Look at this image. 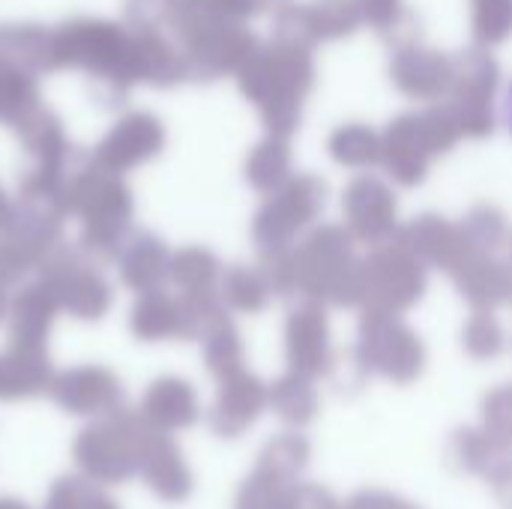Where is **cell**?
<instances>
[{
  "label": "cell",
  "mask_w": 512,
  "mask_h": 509,
  "mask_svg": "<svg viewBox=\"0 0 512 509\" xmlns=\"http://www.w3.org/2000/svg\"><path fill=\"white\" fill-rule=\"evenodd\" d=\"M291 282L294 291L309 297V303L357 306L363 300V285L351 234L339 225L312 231L297 249H291Z\"/></svg>",
  "instance_id": "6da1fadb"
},
{
  "label": "cell",
  "mask_w": 512,
  "mask_h": 509,
  "mask_svg": "<svg viewBox=\"0 0 512 509\" xmlns=\"http://www.w3.org/2000/svg\"><path fill=\"white\" fill-rule=\"evenodd\" d=\"M153 426L132 411H114L75 438V462L90 483H123L138 474L141 441Z\"/></svg>",
  "instance_id": "7a4b0ae2"
},
{
  "label": "cell",
  "mask_w": 512,
  "mask_h": 509,
  "mask_svg": "<svg viewBox=\"0 0 512 509\" xmlns=\"http://www.w3.org/2000/svg\"><path fill=\"white\" fill-rule=\"evenodd\" d=\"M363 309L399 318L426 291V267L405 252L396 240L375 246V252L360 261Z\"/></svg>",
  "instance_id": "3957f363"
},
{
  "label": "cell",
  "mask_w": 512,
  "mask_h": 509,
  "mask_svg": "<svg viewBox=\"0 0 512 509\" xmlns=\"http://www.w3.org/2000/svg\"><path fill=\"white\" fill-rule=\"evenodd\" d=\"M357 360L396 384H411L420 378L426 363V348L411 327H405L393 315L363 312L360 321V345Z\"/></svg>",
  "instance_id": "277c9868"
},
{
  "label": "cell",
  "mask_w": 512,
  "mask_h": 509,
  "mask_svg": "<svg viewBox=\"0 0 512 509\" xmlns=\"http://www.w3.org/2000/svg\"><path fill=\"white\" fill-rule=\"evenodd\" d=\"M60 216L57 210L36 204L0 228V288L15 285L24 273L45 264V258L60 246Z\"/></svg>",
  "instance_id": "5b68a950"
},
{
  "label": "cell",
  "mask_w": 512,
  "mask_h": 509,
  "mask_svg": "<svg viewBox=\"0 0 512 509\" xmlns=\"http://www.w3.org/2000/svg\"><path fill=\"white\" fill-rule=\"evenodd\" d=\"M39 282L48 288L57 309H63L81 321L102 318L114 303L111 285L93 267H87L72 249L57 246L39 267Z\"/></svg>",
  "instance_id": "8992f818"
},
{
  "label": "cell",
  "mask_w": 512,
  "mask_h": 509,
  "mask_svg": "<svg viewBox=\"0 0 512 509\" xmlns=\"http://www.w3.org/2000/svg\"><path fill=\"white\" fill-rule=\"evenodd\" d=\"M324 201H327L324 186L318 180H309V177L297 180L285 192H279L258 213V219L252 225V237H255L261 255H273V252L291 249V243L300 234V228L309 225L321 213Z\"/></svg>",
  "instance_id": "52a82bcc"
},
{
  "label": "cell",
  "mask_w": 512,
  "mask_h": 509,
  "mask_svg": "<svg viewBox=\"0 0 512 509\" xmlns=\"http://www.w3.org/2000/svg\"><path fill=\"white\" fill-rule=\"evenodd\" d=\"M48 390H51V399L63 411L81 414V417L114 414V411H120V402H123V387H120L117 375L102 366L66 369L51 378Z\"/></svg>",
  "instance_id": "ba28073f"
},
{
  "label": "cell",
  "mask_w": 512,
  "mask_h": 509,
  "mask_svg": "<svg viewBox=\"0 0 512 509\" xmlns=\"http://www.w3.org/2000/svg\"><path fill=\"white\" fill-rule=\"evenodd\" d=\"M285 351L294 375L318 378L330 372L333 354H330V324L321 303H306L291 312L285 327Z\"/></svg>",
  "instance_id": "9c48e42d"
},
{
  "label": "cell",
  "mask_w": 512,
  "mask_h": 509,
  "mask_svg": "<svg viewBox=\"0 0 512 509\" xmlns=\"http://www.w3.org/2000/svg\"><path fill=\"white\" fill-rule=\"evenodd\" d=\"M264 405H267V387L255 375L240 369L219 381V396L207 414V423L219 438H237L258 420Z\"/></svg>",
  "instance_id": "30bf717a"
},
{
  "label": "cell",
  "mask_w": 512,
  "mask_h": 509,
  "mask_svg": "<svg viewBox=\"0 0 512 509\" xmlns=\"http://www.w3.org/2000/svg\"><path fill=\"white\" fill-rule=\"evenodd\" d=\"M405 252H411L423 267H438L453 273V267L471 249L462 228L444 222L441 216H420L396 231L393 237Z\"/></svg>",
  "instance_id": "8fae6325"
},
{
  "label": "cell",
  "mask_w": 512,
  "mask_h": 509,
  "mask_svg": "<svg viewBox=\"0 0 512 509\" xmlns=\"http://www.w3.org/2000/svg\"><path fill=\"white\" fill-rule=\"evenodd\" d=\"M348 234L369 246H384L396 237V198L375 180H360L345 195Z\"/></svg>",
  "instance_id": "7c38bea8"
},
{
  "label": "cell",
  "mask_w": 512,
  "mask_h": 509,
  "mask_svg": "<svg viewBox=\"0 0 512 509\" xmlns=\"http://www.w3.org/2000/svg\"><path fill=\"white\" fill-rule=\"evenodd\" d=\"M138 474L147 480L150 492H156V498L168 504H180L192 492V474L183 462V453L159 429H150L141 441Z\"/></svg>",
  "instance_id": "4fadbf2b"
},
{
  "label": "cell",
  "mask_w": 512,
  "mask_h": 509,
  "mask_svg": "<svg viewBox=\"0 0 512 509\" xmlns=\"http://www.w3.org/2000/svg\"><path fill=\"white\" fill-rule=\"evenodd\" d=\"M468 303H474L480 312H489L501 303H507L512 291L510 264L504 258H495L480 249H468L465 258L450 273Z\"/></svg>",
  "instance_id": "5bb4252c"
},
{
  "label": "cell",
  "mask_w": 512,
  "mask_h": 509,
  "mask_svg": "<svg viewBox=\"0 0 512 509\" xmlns=\"http://www.w3.org/2000/svg\"><path fill=\"white\" fill-rule=\"evenodd\" d=\"M57 303L42 282L21 288L9 306V345L15 348H45Z\"/></svg>",
  "instance_id": "9a60e30c"
},
{
  "label": "cell",
  "mask_w": 512,
  "mask_h": 509,
  "mask_svg": "<svg viewBox=\"0 0 512 509\" xmlns=\"http://www.w3.org/2000/svg\"><path fill=\"white\" fill-rule=\"evenodd\" d=\"M141 417L159 432L186 429L198 420V396L183 378H159L144 396Z\"/></svg>",
  "instance_id": "2e32d148"
},
{
  "label": "cell",
  "mask_w": 512,
  "mask_h": 509,
  "mask_svg": "<svg viewBox=\"0 0 512 509\" xmlns=\"http://www.w3.org/2000/svg\"><path fill=\"white\" fill-rule=\"evenodd\" d=\"M54 372L45 348H15L9 345L0 354V402H15L39 396L48 390Z\"/></svg>",
  "instance_id": "e0dca14e"
},
{
  "label": "cell",
  "mask_w": 512,
  "mask_h": 509,
  "mask_svg": "<svg viewBox=\"0 0 512 509\" xmlns=\"http://www.w3.org/2000/svg\"><path fill=\"white\" fill-rule=\"evenodd\" d=\"M168 264H171L168 246L147 231L132 234L120 252V276L132 291H141V294L159 291V285L168 276Z\"/></svg>",
  "instance_id": "ac0fdd59"
},
{
  "label": "cell",
  "mask_w": 512,
  "mask_h": 509,
  "mask_svg": "<svg viewBox=\"0 0 512 509\" xmlns=\"http://www.w3.org/2000/svg\"><path fill=\"white\" fill-rule=\"evenodd\" d=\"M129 327H132V333H135L141 342H159V339L177 336V330H180V309H177V300L168 297L162 288H159V291L141 294V300H138L135 309H132Z\"/></svg>",
  "instance_id": "d6986e66"
},
{
  "label": "cell",
  "mask_w": 512,
  "mask_h": 509,
  "mask_svg": "<svg viewBox=\"0 0 512 509\" xmlns=\"http://www.w3.org/2000/svg\"><path fill=\"white\" fill-rule=\"evenodd\" d=\"M309 465V444L300 435H279L273 438L255 465V474L279 483V486H294V480L303 474V468Z\"/></svg>",
  "instance_id": "ffe728a7"
},
{
  "label": "cell",
  "mask_w": 512,
  "mask_h": 509,
  "mask_svg": "<svg viewBox=\"0 0 512 509\" xmlns=\"http://www.w3.org/2000/svg\"><path fill=\"white\" fill-rule=\"evenodd\" d=\"M273 414L288 426H306L318 414V393L309 378L288 372L267 390Z\"/></svg>",
  "instance_id": "44dd1931"
},
{
  "label": "cell",
  "mask_w": 512,
  "mask_h": 509,
  "mask_svg": "<svg viewBox=\"0 0 512 509\" xmlns=\"http://www.w3.org/2000/svg\"><path fill=\"white\" fill-rule=\"evenodd\" d=\"M450 456L462 471L486 474L489 480H495V462L507 465V447L495 444L486 432H477V429L456 432L450 441Z\"/></svg>",
  "instance_id": "7402d4cb"
},
{
  "label": "cell",
  "mask_w": 512,
  "mask_h": 509,
  "mask_svg": "<svg viewBox=\"0 0 512 509\" xmlns=\"http://www.w3.org/2000/svg\"><path fill=\"white\" fill-rule=\"evenodd\" d=\"M168 276L180 285L183 294L213 291L219 279V261L213 258V252L201 246H186L177 255H171Z\"/></svg>",
  "instance_id": "603a6c76"
},
{
  "label": "cell",
  "mask_w": 512,
  "mask_h": 509,
  "mask_svg": "<svg viewBox=\"0 0 512 509\" xmlns=\"http://www.w3.org/2000/svg\"><path fill=\"white\" fill-rule=\"evenodd\" d=\"M267 285L258 270L249 267H228L222 276V291L219 300L222 306H231L237 312H261L267 306Z\"/></svg>",
  "instance_id": "cb8c5ba5"
},
{
  "label": "cell",
  "mask_w": 512,
  "mask_h": 509,
  "mask_svg": "<svg viewBox=\"0 0 512 509\" xmlns=\"http://www.w3.org/2000/svg\"><path fill=\"white\" fill-rule=\"evenodd\" d=\"M204 363L219 381L243 369V342L231 321L219 324L213 333L204 336Z\"/></svg>",
  "instance_id": "d4e9b609"
},
{
  "label": "cell",
  "mask_w": 512,
  "mask_h": 509,
  "mask_svg": "<svg viewBox=\"0 0 512 509\" xmlns=\"http://www.w3.org/2000/svg\"><path fill=\"white\" fill-rule=\"evenodd\" d=\"M45 509H117V504L105 498L87 477H63L54 483Z\"/></svg>",
  "instance_id": "484cf974"
},
{
  "label": "cell",
  "mask_w": 512,
  "mask_h": 509,
  "mask_svg": "<svg viewBox=\"0 0 512 509\" xmlns=\"http://www.w3.org/2000/svg\"><path fill=\"white\" fill-rule=\"evenodd\" d=\"M462 234L468 240L471 249H480V252H504L507 249V240H510V231L504 225V219L492 210H477L468 216V222L462 225Z\"/></svg>",
  "instance_id": "4316f807"
},
{
  "label": "cell",
  "mask_w": 512,
  "mask_h": 509,
  "mask_svg": "<svg viewBox=\"0 0 512 509\" xmlns=\"http://www.w3.org/2000/svg\"><path fill=\"white\" fill-rule=\"evenodd\" d=\"M465 348L477 360L498 357L504 351V330L489 312H477L465 327Z\"/></svg>",
  "instance_id": "83f0119b"
},
{
  "label": "cell",
  "mask_w": 512,
  "mask_h": 509,
  "mask_svg": "<svg viewBox=\"0 0 512 509\" xmlns=\"http://www.w3.org/2000/svg\"><path fill=\"white\" fill-rule=\"evenodd\" d=\"M153 153V135L138 129V132H120L108 147H105V162L114 165V168H123V165H132L144 156Z\"/></svg>",
  "instance_id": "f1b7e54d"
},
{
  "label": "cell",
  "mask_w": 512,
  "mask_h": 509,
  "mask_svg": "<svg viewBox=\"0 0 512 509\" xmlns=\"http://www.w3.org/2000/svg\"><path fill=\"white\" fill-rule=\"evenodd\" d=\"M282 495H285V486L252 471V477L243 483L237 495V509H282Z\"/></svg>",
  "instance_id": "f546056e"
},
{
  "label": "cell",
  "mask_w": 512,
  "mask_h": 509,
  "mask_svg": "<svg viewBox=\"0 0 512 509\" xmlns=\"http://www.w3.org/2000/svg\"><path fill=\"white\" fill-rule=\"evenodd\" d=\"M486 435L507 447L510 444V390L501 387L486 399Z\"/></svg>",
  "instance_id": "4dcf8cb0"
},
{
  "label": "cell",
  "mask_w": 512,
  "mask_h": 509,
  "mask_svg": "<svg viewBox=\"0 0 512 509\" xmlns=\"http://www.w3.org/2000/svg\"><path fill=\"white\" fill-rule=\"evenodd\" d=\"M282 509H339L336 498L315 483H294L282 495Z\"/></svg>",
  "instance_id": "1f68e13d"
},
{
  "label": "cell",
  "mask_w": 512,
  "mask_h": 509,
  "mask_svg": "<svg viewBox=\"0 0 512 509\" xmlns=\"http://www.w3.org/2000/svg\"><path fill=\"white\" fill-rule=\"evenodd\" d=\"M249 177L258 189H273L282 177H285V156L282 153H273V150H264L252 159V168H249Z\"/></svg>",
  "instance_id": "d6a6232c"
},
{
  "label": "cell",
  "mask_w": 512,
  "mask_h": 509,
  "mask_svg": "<svg viewBox=\"0 0 512 509\" xmlns=\"http://www.w3.org/2000/svg\"><path fill=\"white\" fill-rule=\"evenodd\" d=\"M333 150H336V156L342 162H354V165L369 162L375 156V150H372V144H369L366 135H342V138H336Z\"/></svg>",
  "instance_id": "836d02e7"
},
{
  "label": "cell",
  "mask_w": 512,
  "mask_h": 509,
  "mask_svg": "<svg viewBox=\"0 0 512 509\" xmlns=\"http://www.w3.org/2000/svg\"><path fill=\"white\" fill-rule=\"evenodd\" d=\"M351 509H417L414 504L396 498V495H387V492H360L351 504Z\"/></svg>",
  "instance_id": "e575fe53"
},
{
  "label": "cell",
  "mask_w": 512,
  "mask_h": 509,
  "mask_svg": "<svg viewBox=\"0 0 512 509\" xmlns=\"http://www.w3.org/2000/svg\"><path fill=\"white\" fill-rule=\"evenodd\" d=\"M9 219H12V204H9V201H6V195L0 192V228H3Z\"/></svg>",
  "instance_id": "d590c367"
},
{
  "label": "cell",
  "mask_w": 512,
  "mask_h": 509,
  "mask_svg": "<svg viewBox=\"0 0 512 509\" xmlns=\"http://www.w3.org/2000/svg\"><path fill=\"white\" fill-rule=\"evenodd\" d=\"M0 509H27L21 501H12V498H0Z\"/></svg>",
  "instance_id": "8d00e7d4"
},
{
  "label": "cell",
  "mask_w": 512,
  "mask_h": 509,
  "mask_svg": "<svg viewBox=\"0 0 512 509\" xmlns=\"http://www.w3.org/2000/svg\"><path fill=\"white\" fill-rule=\"evenodd\" d=\"M3 291H6V288H0V318L6 315V306H9V303H6V294H3Z\"/></svg>",
  "instance_id": "74e56055"
}]
</instances>
